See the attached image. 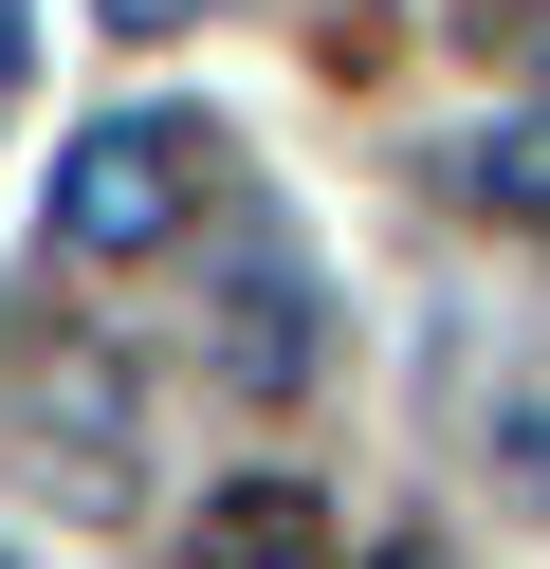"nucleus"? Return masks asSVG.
Here are the masks:
<instances>
[{
    "mask_svg": "<svg viewBox=\"0 0 550 569\" xmlns=\"http://www.w3.org/2000/svg\"><path fill=\"white\" fill-rule=\"evenodd\" d=\"M56 221H73V258H147L183 221V129H92L73 184H56Z\"/></svg>",
    "mask_w": 550,
    "mask_h": 569,
    "instance_id": "obj_1",
    "label": "nucleus"
}]
</instances>
